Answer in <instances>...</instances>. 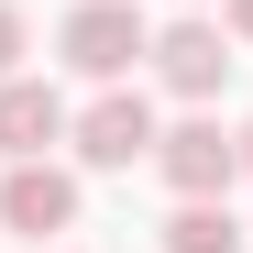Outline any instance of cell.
<instances>
[{
  "instance_id": "obj_11",
  "label": "cell",
  "mask_w": 253,
  "mask_h": 253,
  "mask_svg": "<svg viewBox=\"0 0 253 253\" xmlns=\"http://www.w3.org/2000/svg\"><path fill=\"white\" fill-rule=\"evenodd\" d=\"M33 253H55V242H33Z\"/></svg>"
},
{
  "instance_id": "obj_5",
  "label": "cell",
  "mask_w": 253,
  "mask_h": 253,
  "mask_svg": "<svg viewBox=\"0 0 253 253\" xmlns=\"http://www.w3.org/2000/svg\"><path fill=\"white\" fill-rule=\"evenodd\" d=\"M0 220L33 231V242H55V231L77 220V176H66V165H44V154H22L11 176H0Z\"/></svg>"
},
{
  "instance_id": "obj_10",
  "label": "cell",
  "mask_w": 253,
  "mask_h": 253,
  "mask_svg": "<svg viewBox=\"0 0 253 253\" xmlns=\"http://www.w3.org/2000/svg\"><path fill=\"white\" fill-rule=\"evenodd\" d=\"M242 165H253V121H242Z\"/></svg>"
},
{
  "instance_id": "obj_7",
  "label": "cell",
  "mask_w": 253,
  "mask_h": 253,
  "mask_svg": "<svg viewBox=\"0 0 253 253\" xmlns=\"http://www.w3.org/2000/svg\"><path fill=\"white\" fill-rule=\"evenodd\" d=\"M165 253H242L231 198H176V220H165Z\"/></svg>"
},
{
  "instance_id": "obj_6",
  "label": "cell",
  "mask_w": 253,
  "mask_h": 253,
  "mask_svg": "<svg viewBox=\"0 0 253 253\" xmlns=\"http://www.w3.org/2000/svg\"><path fill=\"white\" fill-rule=\"evenodd\" d=\"M44 143H66V99L44 77H0V154H44Z\"/></svg>"
},
{
  "instance_id": "obj_1",
  "label": "cell",
  "mask_w": 253,
  "mask_h": 253,
  "mask_svg": "<svg viewBox=\"0 0 253 253\" xmlns=\"http://www.w3.org/2000/svg\"><path fill=\"white\" fill-rule=\"evenodd\" d=\"M143 55H154V33H143L132 0H77V11H66V66H77V77L110 88V77H132Z\"/></svg>"
},
{
  "instance_id": "obj_9",
  "label": "cell",
  "mask_w": 253,
  "mask_h": 253,
  "mask_svg": "<svg viewBox=\"0 0 253 253\" xmlns=\"http://www.w3.org/2000/svg\"><path fill=\"white\" fill-rule=\"evenodd\" d=\"M231 44H253V0H231Z\"/></svg>"
},
{
  "instance_id": "obj_8",
  "label": "cell",
  "mask_w": 253,
  "mask_h": 253,
  "mask_svg": "<svg viewBox=\"0 0 253 253\" xmlns=\"http://www.w3.org/2000/svg\"><path fill=\"white\" fill-rule=\"evenodd\" d=\"M0 77H22V11L0 0Z\"/></svg>"
},
{
  "instance_id": "obj_4",
  "label": "cell",
  "mask_w": 253,
  "mask_h": 253,
  "mask_svg": "<svg viewBox=\"0 0 253 253\" xmlns=\"http://www.w3.org/2000/svg\"><path fill=\"white\" fill-rule=\"evenodd\" d=\"M154 77L176 99H220V77H231V33L220 22H165L154 33Z\"/></svg>"
},
{
  "instance_id": "obj_3",
  "label": "cell",
  "mask_w": 253,
  "mask_h": 253,
  "mask_svg": "<svg viewBox=\"0 0 253 253\" xmlns=\"http://www.w3.org/2000/svg\"><path fill=\"white\" fill-rule=\"evenodd\" d=\"M66 132H77V154H88L99 176H121V165H143V154H154V110H143V88H121V77H110V88L66 121Z\"/></svg>"
},
{
  "instance_id": "obj_2",
  "label": "cell",
  "mask_w": 253,
  "mask_h": 253,
  "mask_svg": "<svg viewBox=\"0 0 253 253\" xmlns=\"http://www.w3.org/2000/svg\"><path fill=\"white\" fill-rule=\"evenodd\" d=\"M154 165L176 198H231L242 176V132H220V121H176V132H154Z\"/></svg>"
}]
</instances>
